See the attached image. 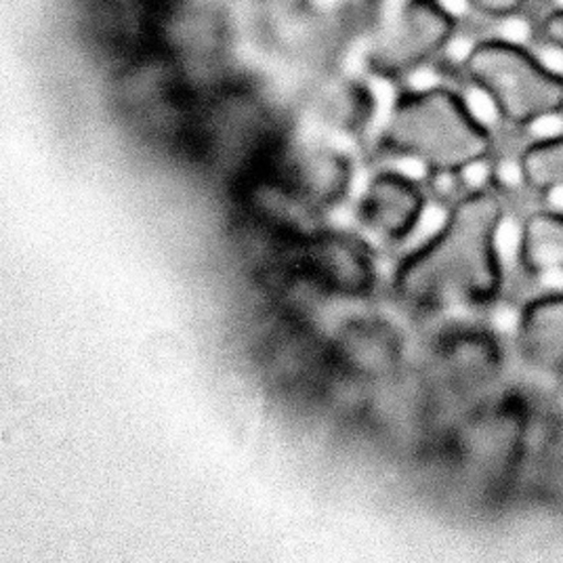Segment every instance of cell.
<instances>
[{"label":"cell","mask_w":563,"mask_h":563,"mask_svg":"<svg viewBox=\"0 0 563 563\" xmlns=\"http://www.w3.org/2000/svg\"><path fill=\"white\" fill-rule=\"evenodd\" d=\"M505 207L490 189L463 194L442 225L396 267L394 292L421 313L482 309L505 286L498 234Z\"/></svg>","instance_id":"obj_1"},{"label":"cell","mask_w":563,"mask_h":563,"mask_svg":"<svg viewBox=\"0 0 563 563\" xmlns=\"http://www.w3.org/2000/svg\"><path fill=\"white\" fill-rule=\"evenodd\" d=\"M378 145L385 154L415 163L424 173H463L488 163L494 141L470 103L446 87L399 95L383 124Z\"/></svg>","instance_id":"obj_2"},{"label":"cell","mask_w":563,"mask_h":563,"mask_svg":"<svg viewBox=\"0 0 563 563\" xmlns=\"http://www.w3.org/2000/svg\"><path fill=\"white\" fill-rule=\"evenodd\" d=\"M534 422V404L523 391L507 387L448 427L442 448L465 484L498 498L516 488L528 471L537 435Z\"/></svg>","instance_id":"obj_3"},{"label":"cell","mask_w":563,"mask_h":563,"mask_svg":"<svg viewBox=\"0 0 563 563\" xmlns=\"http://www.w3.org/2000/svg\"><path fill=\"white\" fill-rule=\"evenodd\" d=\"M507 353L498 334L484 327L448 330L429 353L421 375L427 422L444 433L471 410L505 391Z\"/></svg>","instance_id":"obj_4"},{"label":"cell","mask_w":563,"mask_h":563,"mask_svg":"<svg viewBox=\"0 0 563 563\" xmlns=\"http://www.w3.org/2000/svg\"><path fill=\"white\" fill-rule=\"evenodd\" d=\"M471 82L514 126H532L563 112V78L509 41H482L463 62Z\"/></svg>","instance_id":"obj_5"},{"label":"cell","mask_w":563,"mask_h":563,"mask_svg":"<svg viewBox=\"0 0 563 563\" xmlns=\"http://www.w3.org/2000/svg\"><path fill=\"white\" fill-rule=\"evenodd\" d=\"M454 32L456 20L440 0H399L373 36L368 66L383 78H404L446 48Z\"/></svg>","instance_id":"obj_6"},{"label":"cell","mask_w":563,"mask_h":563,"mask_svg":"<svg viewBox=\"0 0 563 563\" xmlns=\"http://www.w3.org/2000/svg\"><path fill=\"white\" fill-rule=\"evenodd\" d=\"M404 336L376 316L345 320L330 339V378L355 389L366 406L404 371Z\"/></svg>","instance_id":"obj_7"},{"label":"cell","mask_w":563,"mask_h":563,"mask_svg":"<svg viewBox=\"0 0 563 563\" xmlns=\"http://www.w3.org/2000/svg\"><path fill=\"white\" fill-rule=\"evenodd\" d=\"M288 274L299 276L316 292L362 301L375 292L376 263L368 246L347 232L318 230L295 249Z\"/></svg>","instance_id":"obj_8"},{"label":"cell","mask_w":563,"mask_h":563,"mask_svg":"<svg viewBox=\"0 0 563 563\" xmlns=\"http://www.w3.org/2000/svg\"><path fill=\"white\" fill-rule=\"evenodd\" d=\"M427 211L421 184L401 170H380L368 181L360 202V225L387 244H404L417 234Z\"/></svg>","instance_id":"obj_9"},{"label":"cell","mask_w":563,"mask_h":563,"mask_svg":"<svg viewBox=\"0 0 563 563\" xmlns=\"http://www.w3.org/2000/svg\"><path fill=\"white\" fill-rule=\"evenodd\" d=\"M282 179L297 189L316 211L339 205L352 188V158L329 143L297 147L280 163Z\"/></svg>","instance_id":"obj_10"},{"label":"cell","mask_w":563,"mask_h":563,"mask_svg":"<svg viewBox=\"0 0 563 563\" xmlns=\"http://www.w3.org/2000/svg\"><path fill=\"white\" fill-rule=\"evenodd\" d=\"M516 347L530 371L563 383V288L534 297L519 309Z\"/></svg>","instance_id":"obj_11"},{"label":"cell","mask_w":563,"mask_h":563,"mask_svg":"<svg viewBox=\"0 0 563 563\" xmlns=\"http://www.w3.org/2000/svg\"><path fill=\"white\" fill-rule=\"evenodd\" d=\"M517 261L530 280L540 284L563 282V211L530 212L519 230Z\"/></svg>","instance_id":"obj_12"},{"label":"cell","mask_w":563,"mask_h":563,"mask_svg":"<svg viewBox=\"0 0 563 563\" xmlns=\"http://www.w3.org/2000/svg\"><path fill=\"white\" fill-rule=\"evenodd\" d=\"M526 188L544 196H563V133L530 143L517 158Z\"/></svg>","instance_id":"obj_13"},{"label":"cell","mask_w":563,"mask_h":563,"mask_svg":"<svg viewBox=\"0 0 563 563\" xmlns=\"http://www.w3.org/2000/svg\"><path fill=\"white\" fill-rule=\"evenodd\" d=\"M471 9L490 18H507L517 13L526 0H465Z\"/></svg>","instance_id":"obj_14"},{"label":"cell","mask_w":563,"mask_h":563,"mask_svg":"<svg viewBox=\"0 0 563 563\" xmlns=\"http://www.w3.org/2000/svg\"><path fill=\"white\" fill-rule=\"evenodd\" d=\"M542 36L553 47L563 48V9L547 15V20L542 22Z\"/></svg>","instance_id":"obj_15"}]
</instances>
